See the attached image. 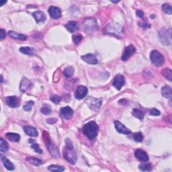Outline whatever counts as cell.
<instances>
[{"label": "cell", "mask_w": 172, "mask_h": 172, "mask_svg": "<svg viewBox=\"0 0 172 172\" xmlns=\"http://www.w3.org/2000/svg\"><path fill=\"white\" fill-rule=\"evenodd\" d=\"M32 87V83L31 81H30L27 78H23L20 82V90L21 92L25 93L31 89Z\"/></svg>", "instance_id": "13"}, {"label": "cell", "mask_w": 172, "mask_h": 172, "mask_svg": "<svg viewBox=\"0 0 172 172\" xmlns=\"http://www.w3.org/2000/svg\"><path fill=\"white\" fill-rule=\"evenodd\" d=\"M87 102L89 108L94 111H97L99 110L102 103V100L96 99V98H89V99L87 100Z\"/></svg>", "instance_id": "8"}, {"label": "cell", "mask_w": 172, "mask_h": 172, "mask_svg": "<svg viewBox=\"0 0 172 172\" xmlns=\"http://www.w3.org/2000/svg\"><path fill=\"white\" fill-rule=\"evenodd\" d=\"M82 39H83V36L81 34H77V35H76V36H74L73 37V41L75 44V45H78V44H80L81 40H82Z\"/></svg>", "instance_id": "37"}, {"label": "cell", "mask_w": 172, "mask_h": 172, "mask_svg": "<svg viewBox=\"0 0 172 172\" xmlns=\"http://www.w3.org/2000/svg\"><path fill=\"white\" fill-rule=\"evenodd\" d=\"M5 36H6L5 31L4 29H1V32H0V38H1V40H4Z\"/></svg>", "instance_id": "42"}, {"label": "cell", "mask_w": 172, "mask_h": 172, "mask_svg": "<svg viewBox=\"0 0 172 172\" xmlns=\"http://www.w3.org/2000/svg\"><path fill=\"white\" fill-rule=\"evenodd\" d=\"M150 59H151L153 63L157 67L162 66L165 63L164 57L159 51L156 50L151 51V54H150Z\"/></svg>", "instance_id": "5"}, {"label": "cell", "mask_w": 172, "mask_h": 172, "mask_svg": "<svg viewBox=\"0 0 172 172\" xmlns=\"http://www.w3.org/2000/svg\"><path fill=\"white\" fill-rule=\"evenodd\" d=\"M87 91H88V90H87V88L86 86H78L75 93V98L77 100L83 99L87 94Z\"/></svg>", "instance_id": "10"}, {"label": "cell", "mask_w": 172, "mask_h": 172, "mask_svg": "<svg viewBox=\"0 0 172 172\" xmlns=\"http://www.w3.org/2000/svg\"><path fill=\"white\" fill-rule=\"evenodd\" d=\"M125 83V78L123 75H116L115 76V77L113 81V86L116 89L120 90L122 87L124 85Z\"/></svg>", "instance_id": "11"}, {"label": "cell", "mask_w": 172, "mask_h": 172, "mask_svg": "<svg viewBox=\"0 0 172 172\" xmlns=\"http://www.w3.org/2000/svg\"><path fill=\"white\" fill-rule=\"evenodd\" d=\"M84 31L87 33H92L98 31V26L96 20L94 18H87L84 21Z\"/></svg>", "instance_id": "6"}, {"label": "cell", "mask_w": 172, "mask_h": 172, "mask_svg": "<svg viewBox=\"0 0 172 172\" xmlns=\"http://www.w3.org/2000/svg\"><path fill=\"white\" fill-rule=\"evenodd\" d=\"M24 130L27 135L31 136H37L39 135L37 130L32 126H25L24 127Z\"/></svg>", "instance_id": "23"}, {"label": "cell", "mask_w": 172, "mask_h": 172, "mask_svg": "<svg viewBox=\"0 0 172 172\" xmlns=\"http://www.w3.org/2000/svg\"><path fill=\"white\" fill-rule=\"evenodd\" d=\"M8 35H9L11 38H12V39L20 40H26L27 39H28V36H27L26 35L18 34L17 33V32H16L14 31H12L8 32Z\"/></svg>", "instance_id": "22"}, {"label": "cell", "mask_w": 172, "mask_h": 172, "mask_svg": "<svg viewBox=\"0 0 172 172\" xmlns=\"http://www.w3.org/2000/svg\"><path fill=\"white\" fill-rule=\"evenodd\" d=\"M133 138L135 141L138 142V143H141V142L143 141V136L141 132H138L133 134Z\"/></svg>", "instance_id": "35"}, {"label": "cell", "mask_w": 172, "mask_h": 172, "mask_svg": "<svg viewBox=\"0 0 172 172\" xmlns=\"http://www.w3.org/2000/svg\"><path fill=\"white\" fill-rule=\"evenodd\" d=\"M160 111H159L157 109L155 108H152L149 111V114L152 116H159L160 115Z\"/></svg>", "instance_id": "41"}, {"label": "cell", "mask_w": 172, "mask_h": 172, "mask_svg": "<svg viewBox=\"0 0 172 172\" xmlns=\"http://www.w3.org/2000/svg\"><path fill=\"white\" fill-rule=\"evenodd\" d=\"M34 103L33 101H29V102H27L26 104L24 106V107H23L24 110L25 111H31L32 106L34 105Z\"/></svg>", "instance_id": "38"}, {"label": "cell", "mask_w": 172, "mask_h": 172, "mask_svg": "<svg viewBox=\"0 0 172 172\" xmlns=\"http://www.w3.org/2000/svg\"><path fill=\"white\" fill-rule=\"evenodd\" d=\"M139 170L143 171H151L152 169V165L151 163H142L138 166Z\"/></svg>", "instance_id": "33"}, {"label": "cell", "mask_w": 172, "mask_h": 172, "mask_svg": "<svg viewBox=\"0 0 172 172\" xmlns=\"http://www.w3.org/2000/svg\"><path fill=\"white\" fill-rule=\"evenodd\" d=\"M2 162H3V163H4L5 168H6L7 170H10V171H12L14 170V166H13V163L11 162L9 159H7L6 157H3Z\"/></svg>", "instance_id": "25"}, {"label": "cell", "mask_w": 172, "mask_h": 172, "mask_svg": "<svg viewBox=\"0 0 172 172\" xmlns=\"http://www.w3.org/2000/svg\"><path fill=\"white\" fill-rule=\"evenodd\" d=\"M20 51L22 53L24 54H28V55H32L34 54L35 51L33 48L29 47V46H25V47H21L20 48Z\"/></svg>", "instance_id": "26"}, {"label": "cell", "mask_w": 172, "mask_h": 172, "mask_svg": "<svg viewBox=\"0 0 172 172\" xmlns=\"http://www.w3.org/2000/svg\"><path fill=\"white\" fill-rule=\"evenodd\" d=\"M99 131V127L95 121H90L87 122L83 127V132L84 135L90 140H93L96 137Z\"/></svg>", "instance_id": "2"}, {"label": "cell", "mask_w": 172, "mask_h": 172, "mask_svg": "<svg viewBox=\"0 0 172 172\" xmlns=\"http://www.w3.org/2000/svg\"><path fill=\"white\" fill-rule=\"evenodd\" d=\"M48 170L51 171H57V172H61L65 170V168L61 165H51L48 167Z\"/></svg>", "instance_id": "32"}, {"label": "cell", "mask_w": 172, "mask_h": 172, "mask_svg": "<svg viewBox=\"0 0 172 172\" xmlns=\"http://www.w3.org/2000/svg\"><path fill=\"white\" fill-rule=\"evenodd\" d=\"M40 111H41V112L43 114H45V115H48V114H50L51 113L52 110H51V108L50 106L47 105V104H44L42 108H41V110H40Z\"/></svg>", "instance_id": "34"}, {"label": "cell", "mask_w": 172, "mask_h": 172, "mask_svg": "<svg viewBox=\"0 0 172 172\" xmlns=\"http://www.w3.org/2000/svg\"><path fill=\"white\" fill-rule=\"evenodd\" d=\"M136 16H137L138 17L141 18H143L144 12H143V11H141V10H137V11H136Z\"/></svg>", "instance_id": "44"}, {"label": "cell", "mask_w": 172, "mask_h": 172, "mask_svg": "<svg viewBox=\"0 0 172 172\" xmlns=\"http://www.w3.org/2000/svg\"><path fill=\"white\" fill-rule=\"evenodd\" d=\"M133 115L137 118L139 120H143L144 118V114L141 110H138V109L135 108L133 110Z\"/></svg>", "instance_id": "31"}, {"label": "cell", "mask_w": 172, "mask_h": 172, "mask_svg": "<svg viewBox=\"0 0 172 172\" xmlns=\"http://www.w3.org/2000/svg\"><path fill=\"white\" fill-rule=\"evenodd\" d=\"M63 157L71 164L74 165L77 162V153L73 147V142L69 138L65 141V147L63 151Z\"/></svg>", "instance_id": "1"}, {"label": "cell", "mask_w": 172, "mask_h": 172, "mask_svg": "<svg viewBox=\"0 0 172 172\" xmlns=\"http://www.w3.org/2000/svg\"><path fill=\"white\" fill-rule=\"evenodd\" d=\"M5 3H6V1H0V6H2V5H4V4H5Z\"/></svg>", "instance_id": "45"}, {"label": "cell", "mask_w": 172, "mask_h": 172, "mask_svg": "<svg viewBox=\"0 0 172 172\" xmlns=\"http://www.w3.org/2000/svg\"><path fill=\"white\" fill-rule=\"evenodd\" d=\"M136 48L133 45H130L126 47L123 53V54L122 56V60L124 61H127L130 57L133 55V54L135 53Z\"/></svg>", "instance_id": "12"}, {"label": "cell", "mask_w": 172, "mask_h": 172, "mask_svg": "<svg viewBox=\"0 0 172 172\" xmlns=\"http://www.w3.org/2000/svg\"><path fill=\"white\" fill-rule=\"evenodd\" d=\"M112 3H118L119 1H111Z\"/></svg>", "instance_id": "46"}, {"label": "cell", "mask_w": 172, "mask_h": 172, "mask_svg": "<svg viewBox=\"0 0 172 172\" xmlns=\"http://www.w3.org/2000/svg\"><path fill=\"white\" fill-rule=\"evenodd\" d=\"M162 74L163 77L169 81H171L172 80V72L171 69H170V68H165V69H163L162 71Z\"/></svg>", "instance_id": "27"}, {"label": "cell", "mask_w": 172, "mask_h": 172, "mask_svg": "<svg viewBox=\"0 0 172 172\" xmlns=\"http://www.w3.org/2000/svg\"><path fill=\"white\" fill-rule=\"evenodd\" d=\"M32 16H33L36 23L38 24L45 22L46 18L45 13L41 12V11H36V12L32 13Z\"/></svg>", "instance_id": "19"}, {"label": "cell", "mask_w": 172, "mask_h": 172, "mask_svg": "<svg viewBox=\"0 0 172 172\" xmlns=\"http://www.w3.org/2000/svg\"><path fill=\"white\" fill-rule=\"evenodd\" d=\"M162 10L165 13H168V14H171L172 13V10L171 5L169 4H164L162 5Z\"/></svg>", "instance_id": "36"}, {"label": "cell", "mask_w": 172, "mask_h": 172, "mask_svg": "<svg viewBox=\"0 0 172 172\" xmlns=\"http://www.w3.org/2000/svg\"><path fill=\"white\" fill-rule=\"evenodd\" d=\"M65 27L68 31L73 33L79 29V24L76 21H70L65 25Z\"/></svg>", "instance_id": "20"}, {"label": "cell", "mask_w": 172, "mask_h": 172, "mask_svg": "<svg viewBox=\"0 0 172 172\" xmlns=\"http://www.w3.org/2000/svg\"><path fill=\"white\" fill-rule=\"evenodd\" d=\"M57 121V120L56 118H48L47 121H46V122L50 124H54L55 122Z\"/></svg>", "instance_id": "43"}, {"label": "cell", "mask_w": 172, "mask_h": 172, "mask_svg": "<svg viewBox=\"0 0 172 172\" xmlns=\"http://www.w3.org/2000/svg\"><path fill=\"white\" fill-rule=\"evenodd\" d=\"M159 38L161 42L164 45H170L171 42V28H163L159 32Z\"/></svg>", "instance_id": "4"}, {"label": "cell", "mask_w": 172, "mask_h": 172, "mask_svg": "<svg viewBox=\"0 0 172 172\" xmlns=\"http://www.w3.org/2000/svg\"><path fill=\"white\" fill-rule=\"evenodd\" d=\"M135 155L136 158L139 161H141V162H148L149 161V156L147 155V153L145 151H144L143 150L141 149H137L135 151Z\"/></svg>", "instance_id": "18"}, {"label": "cell", "mask_w": 172, "mask_h": 172, "mask_svg": "<svg viewBox=\"0 0 172 172\" xmlns=\"http://www.w3.org/2000/svg\"><path fill=\"white\" fill-rule=\"evenodd\" d=\"M51 100L53 103H56V104H58V103H60V102L61 101V98L59 97V95H54L51 98Z\"/></svg>", "instance_id": "39"}, {"label": "cell", "mask_w": 172, "mask_h": 172, "mask_svg": "<svg viewBox=\"0 0 172 172\" xmlns=\"http://www.w3.org/2000/svg\"><path fill=\"white\" fill-rule=\"evenodd\" d=\"M8 144L4 138H0V150L1 153H5L8 150Z\"/></svg>", "instance_id": "30"}, {"label": "cell", "mask_w": 172, "mask_h": 172, "mask_svg": "<svg viewBox=\"0 0 172 172\" xmlns=\"http://www.w3.org/2000/svg\"><path fill=\"white\" fill-rule=\"evenodd\" d=\"M26 161L28 163H31V164H32L34 165H36V166H39L40 165H41L42 163V162L41 160L38 159H36V158H34V157H27Z\"/></svg>", "instance_id": "29"}, {"label": "cell", "mask_w": 172, "mask_h": 172, "mask_svg": "<svg viewBox=\"0 0 172 172\" xmlns=\"http://www.w3.org/2000/svg\"><path fill=\"white\" fill-rule=\"evenodd\" d=\"M44 138H45V140L46 147H47V149L49 152H50V153L52 155V156L55 158L59 157V153L58 151V149H57L55 144L49 139V136L48 135L45 136L44 135Z\"/></svg>", "instance_id": "7"}, {"label": "cell", "mask_w": 172, "mask_h": 172, "mask_svg": "<svg viewBox=\"0 0 172 172\" xmlns=\"http://www.w3.org/2000/svg\"><path fill=\"white\" fill-rule=\"evenodd\" d=\"M5 137H6L8 140L12 142H18L20 139V136L17 133H9L5 135Z\"/></svg>", "instance_id": "24"}, {"label": "cell", "mask_w": 172, "mask_h": 172, "mask_svg": "<svg viewBox=\"0 0 172 172\" xmlns=\"http://www.w3.org/2000/svg\"><path fill=\"white\" fill-rule=\"evenodd\" d=\"M73 109L71 108L69 106H65V107L62 108L60 110V115L63 119L65 120H71L73 118Z\"/></svg>", "instance_id": "9"}, {"label": "cell", "mask_w": 172, "mask_h": 172, "mask_svg": "<svg viewBox=\"0 0 172 172\" xmlns=\"http://www.w3.org/2000/svg\"><path fill=\"white\" fill-rule=\"evenodd\" d=\"M63 73L65 77L67 78L72 77L73 73H74V68L71 66H68L64 69Z\"/></svg>", "instance_id": "28"}, {"label": "cell", "mask_w": 172, "mask_h": 172, "mask_svg": "<svg viewBox=\"0 0 172 172\" xmlns=\"http://www.w3.org/2000/svg\"><path fill=\"white\" fill-rule=\"evenodd\" d=\"M48 13L51 17L53 19H58L61 17V11L57 7L51 6L48 9Z\"/></svg>", "instance_id": "17"}, {"label": "cell", "mask_w": 172, "mask_h": 172, "mask_svg": "<svg viewBox=\"0 0 172 172\" xmlns=\"http://www.w3.org/2000/svg\"><path fill=\"white\" fill-rule=\"evenodd\" d=\"M31 147L34 150L35 152L38 153H42V149H40L39 144H36V143H33V144H32Z\"/></svg>", "instance_id": "40"}, {"label": "cell", "mask_w": 172, "mask_h": 172, "mask_svg": "<svg viewBox=\"0 0 172 172\" xmlns=\"http://www.w3.org/2000/svg\"><path fill=\"white\" fill-rule=\"evenodd\" d=\"M5 102L11 108H17L20 103V99L17 96H8L5 98Z\"/></svg>", "instance_id": "14"}, {"label": "cell", "mask_w": 172, "mask_h": 172, "mask_svg": "<svg viewBox=\"0 0 172 172\" xmlns=\"http://www.w3.org/2000/svg\"><path fill=\"white\" fill-rule=\"evenodd\" d=\"M105 32L106 34H110L114 35V36L121 37L122 36V34H123V28L119 24L112 23L106 26Z\"/></svg>", "instance_id": "3"}, {"label": "cell", "mask_w": 172, "mask_h": 172, "mask_svg": "<svg viewBox=\"0 0 172 172\" xmlns=\"http://www.w3.org/2000/svg\"><path fill=\"white\" fill-rule=\"evenodd\" d=\"M81 59L87 63L91 65H96L98 63V61L96 57H95L94 54L91 53H88L85 54V55L81 56Z\"/></svg>", "instance_id": "15"}, {"label": "cell", "mask_w": 172, "mask_h": 172, "mask_svg": "<svg viewBox=\"0 0 172 172\" xmlns=\"http://www.w3.org/2000/svg\"><path fill=\"white\" fill-rule=\"evenodd\" d=\"M114 125H115L116 130L120 133L124 134V135H129V134L131 133V131L129 129H128L121 122L116 121L114 122Z\"/></svg>", "instance_id": "16"}, {"label": "cell", "mask_w": 172, "mask_h": 172, "mask_svg": "<svg viewBox=\"0 0 172 172\" xmlns=\"http://www.w3.org/2000/svg\"><path fill=\"white\" fill-rule=\"evenodd\" d=\"M162 94L163 97L168 98V99H170V102H171L172 97V91L171 87L169 86H163L162 89Z\"/></svg>", "instance_id": "21"}]
</instances>
